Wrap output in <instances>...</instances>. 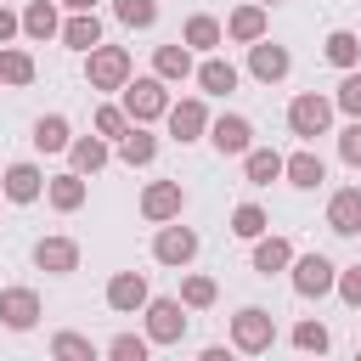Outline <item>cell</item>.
<instances>
[{"mask_svg":"<svg viewBox=\"0 0 361 361\" xmlns=\"http://www.w3.org/2000/svg\"><path fill=\"white\" fill-rule=\"evenodd\" d=\"M118 107L130 113V124H152V118H164V113H169V85H164L158 73L124 79V102H118Z\"/></svg>","mask_w":361,"mask_h":361,"instance_id":"cell-1","label":"cell"},{"mask_svg":"<svg viewBox=\"0 0 361 361\" xmlns=\"http://www.w3.org/2000/svg\"><path fill=\"white\" fill-rule=\"evenodd\" d=\"M276 344V316L265 310V305H243L237 316H231V350H243V355H265Z\"/></svg>","mask_w":361,"mask_h":361,"instance_id":"cell-2","label":"cell"},{"mask_svg":"<svg viewBox=\"0 0 361 361\" xmlns=\"http://www.w3.org/2000/svg\"><path fill=\"white\" fill-rule=\"evenodd\" d=\"M130 79V51L124 45H90L85 51V85L90 90H124Z\"/></svg>","mask_w":361,"mask_h":361,"instance_id":"cell-3","label":"cell"},{"mask_svg":"<svg viewBox=\"0 0 361 361\" xmlns=\"http://www.w3.org/2000/svg\"><path fill=\"white\" fill-rule=\"evenodd\" d=\"M288 130H293L299 141L327 135V130H333V96H316V90L293 96V102H288Z\"/></svg>","mask_w":361,"mask_h":361,"instance_id":"cell-4","label":"cell"},{"mask_svg":"<svg viewBox=\"0 0 361 361\" xmlns=\"http://www.w3.org/2000/svg\"><path fill=\"white\" fill-rule=\"evenodd\" d=\"M141 316H147V338H152V344H180V338H186V305H180V293H175V299H169V293L147 299Z\"/></svg>","mask_w":361,"mask_h":361,"instance_id":"cell-5","label":"cell"},{"mask_svg":"<svg viewBox=\"0 0 361 361\" xmlns=\"http://www.w3.org/2000/svg\"><path fill=\"white\" fill-rule=\"evenodd\" d=\"M293 293L299 299H322V293H333V282H338V265L327 259V254H293Z\"/></svg>","mask_w":361,"mask_h":361,"instance_id":"cell-6","label":"cell"},{"mask_svg":"<svg viewBox=\"0 0 361 361\" xmlns=\"http://www.w3.org/2000/svg\"><path fill=\"white\" fill-rule=\"evenodd\" d=\"M164 124H169V135H175L180 147H192V141L209 135V102H203V96H180V102H169Z\"/></svg>","mask_w":361,"mask_h":361,"instance_id":"cell-7","label":"cell"},{"mask_svg":"<svg viewBox=\"0 0 361 361\" xmlns=\"http://www.w3.org/2000/svg\"><path fill=\"white\" fill-rule=\"evenodd\" d=\"M152 259H158V265H175V271H186V265L197 259V231H192V226H175V220H164V226H158V237H152Z\"/></svg>","mask_w":361,"mask_h":361,"instance_id":"cell-8","label":"cell"},{"mask_svg":"<svg viewBox=\"0 0 361 361\" xmlns=\"http://www.w3.org/2000/svg\"><path fill=\"white\" fill-rule=\"evenodd\" d=\"M209 141H214L220 158H243L254 147V124L243 113H220V118H209Z\"/></svg>","mask_w":361,"mask_h":361,"instance_id":"cell-9","label":"cell"},{"mask_svg":"<svg viewBox=\"0 0 361 361\" xmlns=\"http://www.w3.org/2000/svg\"><path fill=\"white\" fill-rule=\"evenodd\" d=\"M288 68H293L288 45H276V39H254V45H248V73H254L259 85H282Z\"/></svg>","mask_w":361,"mask_h":361,"instance_id":"cell-10","label":"cell"},{"mask_svg":"<svg viewBox=\"0 0 361 361\" xmlns=\"http://www.w3.org/2000/svg\"><path fill=\"white\" fill-rule=\"evenodd\" d=\"M147 299H152V288H147V276H141V271H113V276H107V310L135 316Z\"/></svg>","mask_w":361,"mask_h":361,"instance_id":"cell-11","label":"cell"},{"mask_svg":"<svg viewBox=\"0 0 361 361\" xmlns=\"http://www.w3.org/2000/svg\"><path fill=\"white\" fill-rule=\"evenodd\" d=\"M39 316H45V305H39L34 288H0V322H6L11 333H28Z\"/></svg>","mask_w":361,"mask_h":361,"instance_id":"cell-12","label":"cell"},{"mask_svg":"<svg viewBox=\"0 0 361 361\" xmlns=\"http://www.w3.org/2000/svg\"><path fill=\"white\" fill-rule=\"evenodd\" d=\"M180 209H186V192H180V180H152V186L141 192V214H147L152 226H164V220H180Z\"/></svg>","mask_w":361,"mask_h":361,"instance_id":"cell-13","label":"cell"},{"mask_svg":"<svg viewBox=\"0 0 361 361\" xmlns=\"http://www.w3.org/2000/svg\"><path fill=\"white\" fill-rule=\"evenodd\" d=\"M34 265L45 276H73L79 271V243L73 237H39L34 243Z\"/></svg>","mask_w":361,"mask_h":361,"instance_id":"cell-14","label":"cell"},{"mask_svg":"<svg viewBox=\"0 0 361 361\" xmlns=\"http://www.w3.org/2000/svg\"><path fill=\"white\" fill-rule=\"evenodd\" d=\"M0 192H6L11 203H34V197L45 192V169H39V164H28V158H17V164H6Z\"/></svg>","mask_w":361,"mask_h":361,"instance_id":"cell-15","label":"cell"},{"mask_svg":"<svg viewBox=\"0 0 361 361\" xmlns=\"http://www.w3.org/2000/svg\"><path fill=\"white\" fill-rule=\"evenodd\" d=\"M327 231L361 237V186H338V192L327 197Z\"/></svg>","mask_w":361,"mask_h":361,"instance_id":"cell-16","label":"cell"},{"mask_svg":"<svg viewBox=\"0 0 361 361\" xmlns=\"http://www.w3.org/2000/svg\"><path fill=\"white\" fill-rule=\"evenodd\" d=\"M282 175H288V186H299V192H316L322 180H327V164L316 158V147L305 141L293 158H282Z\"/></svg>","mask_w":361,"mask_h":361,"instance_id":"cell-17","label":"cell"},{"mask_svg":"<svg viewBox=\"0 0 361 361\" xmlns=\"http://www.w3.org/2000/svg\"><path fill=\"white\" fill-rule=\"evenodd\" d=\"M248 265H254L259 276H276V271H288V265H293V243H288V237H265V231H259V237H254Z\"/></svg>","mask_w":361,"mask_h":361,"instance_id":"cell-18","label":"cell"},{"mask_svg":"<svg viewBox=\"0 0 361 361\" xmlns=\"http://www.w3.org/2000/svg\"><path fill=\"white\" fill-rule=\"evenodd\" d=\"M192 68H197V62H192V45H180V39L152 51V73H158L164 85H180V79H192Z\"/></svg>","mask_w":361,"mask_h":361,"instance_id":"cell-19","label":"cell"},{"mask_svg":"<svg viewBox=\"0 0 361 361\" xmlns=\"http://www.w3.org/2000/svg\"><path fill=\"white\" fill-rule=\"evenodd\" d=\"M192 79L203 85V96H231V90H237V68H231L226 56H214V51L192 68Z\"/></svg>","mask_w":361,"mask_h":361,"instance_id":"cell-20","label":"cell"},{"mask_svg":"<svg viewBox=\"0 0 361 361\" xmlns=\"http://www.w3.org/2000/svg\"><path fill=\"white\" fill-rule=\"evenodd\" d=\"M226 39H237V45H254V39H265V6H259V0L237 6V11L226 17Z\"/></svg>","mask_w":361,"mask_h":361,"instance_id":"cell-21","label":"cell"},{"mask_svg":"<svg viewBox=\"0 0 361 361\" xmlns=\"http://www.w3.org/2000/svg\"><path fill=\"white\" fill-rule=\"evenodd\" d=\"M56 39H62L68 51H90V45H102V17H96V11H73V17L56 28Z\"/></svg>","mask_w":361,"mask_h":361,"instance_id":"cell-22","label":"cell"},{"mask_svg":"<svg viewBox=\"0 0 361 361\" xmlns=\"http://www.w3.org/2000/svg\"><path fill=\"white\" fill-rule=\"evenodd\" d=\"M180 45H192V51H220L226 45V28H220V17H209V11H197V17H186V28H180Z\"/></svg>","mask_w":361,"mask_h":361,"instance_id":"cell-23","label":"cell"},{"mask_svg":"<svg viewBox=\"0 0 361 361\" xmlns=\"http://www.w3.org/2000/svg\"><path fill=\"white\" fill-rule=\"evenodd\" d=\"M118 158H124L130 169H147V164L158 158V135H152L147 124H130V130L118 135Z\"/></svg>","mask_w":361,"mask_h":361,"instance_id":"cell-24","label":"cell"},{"mask_svg":"<svg viewBox=\"0 0 361 361\" xmlns=\"http://www.w3.org/2000/svg\"><path fill=\"white\" fill-rule=\"evenodd\" d=\"M68 158H73L79 175H96V169H107L113 147H107V135H73V141H68Z\"/></svg>","mask_w":361,"mask_h":361,"instance_id":"cell-25","label":"cell"},{"mask_svg":"<svg viewBox=\"0 0 361 361\" xmlns=\"http://www.w3.org/2000/svg\"><path fill=\"white\" fill-rule=\"evenodd\" d=\"M45 197H51V209H56V214H73V209H85V175H79V169H68V175H51V180H45Z\"/></svg>","mask_w":361,"mask_h":361,"instance_id":"cell-26","label":"cell"},{"mask_svg":"<svg viewBox=\"0 0 361 361\" xmlns=\"http://www.w3.org/2000/svg\"><path fill=\"white\" fill-rule=\"evenodd\" d=\"M243 175H248V186L282 180V152H276V147H248V152H243Z\"/></svg>","mask_w":361,"mask_h":361,"instance_id":"cell-27","label":"cell"},{"mask_svg":"<svg viewBox=\"0 0 361 361\" xmlns=\"http://www.w3.org/2000/svg\"><path fill=\"white\" fill-rule=\"evenodd\" d=\"M56 28H62L56 0H28V11H23V34H28V39H56Z\"/></svg>","mask_w":361,"mask_h":361,"instance_id":"cell-28","label":"cell"},{"mask_svg":"<svg viewBox=\"0 0 361 361\" xmlns=\"http://www.w3.org/2000/svg\"><path fill=\"white\" fill-rule=\"evenodd\" d=\"M34 152H68V141H73V130H68V118L62 113H45V118H34Z\"/></svg>","mask_w":361,"mask_h":361,"instance_id":"cell-29","label":"cell"},{"mask_svg":"<svg viewBox=\"0 0 361 361\" xmlns=\"http://www.w3.org/2000/svg\"><path fill=\"white\" fill-rule=\"evenodd\" d=\"M322 56H327L333 68H361V34L333 28V34H327V45H322Z\"/></svg>","mask_w":361,"mask_h":361,"instance_id":"cell-30","label":"cell"},{"mask_svg":"<svg viewBox=\"0 0 361 361\" xmlns=\"http://www.w3.org/2000/svg\"><path fill=\"white\" fill-rule=\"evenodd\" d=\"M0 85H34V56L23 45H0Z\"/></svg>","mask_w":361,"mask_h":361,"instance_id":"cell-31","label":"cell"},{"mask_svg":"<svg viewBox=\"0 0 361 361\" xmlns=\"http://www.w3.org/2000/svg\"><path fill=\"white\" fill-rule=\"evenodd\" d=\"M265 226H271V214H265L259 203H237V209H231V237H243V243H254V237H259Z\"/></svg>","mask_w":361,"mask_h":361,"instance_id":"cell-32","label":"cell"},{"mask_svg":"<svg viewBox=\"0 0 361 361\" xmlns=\"http://www.w3.org/2000/svg\"><path fill=\"white\" fill-rule=\"evenodd\" d=\"M113 17L124 28H152L158 23V0H113Z\"/></svg>","mask_w":361,"mask_h":361,"instance_id":"cell-33","label":"cell"},{"mask_svg":"<svg viewBox=\"0 0 361 361\" xmlns=\"http://www.w3.org/2000/svg\"><path fill=\"white\" fill-rule=\"evenodd\" d=\"M333 113L361 118V68H344V79H338V90H333Z\"/></svg>","mask_w":361,"mask_h":361,"instance_id":"cell-34","label":"cell"},{"mask_svg":"<svg viewBox=\"0 0 361 361\" xmlns=\"http://www.w3.org/2000/svg\"><path fill=\"white\" fill-rule=\"evenodd\" d=\"M214 299H220L214 276H186V282H180V305H186V310H209Z\"/></svg>","mask_w":361,"mask_h":361,"instance_id":"cell-35","label":"cell"},{"mask_svg":"<svg viewBox=\"0 0 361 361\" xmlns=\"http://www.w3.org/2000/svg\"><path fill=\"white\" fill-rule=\"evenodd\" d=\"M51 355H56V361H96V344H90L85 333H56V338H51Z\"/></svg>","mask_w":361,"mask_h":361,"instance_id":"cell-36","label":"cell"},{"mask_svg":"<svg viewBox=\"0 0 361 361\" xmlns=\"http://www.w3.org/2000/svg\"><path fill=\"white\" fill-rule=\"evenodd\" d=\"M147 350H152L147 333H118V338H107V355H113V361H147Z\"/></svg>","mask_w":361,"mask_h":361,"instance_id":"cell-37","label":"cell"},{"mask_svg":"<svg viewBox=\"0 0 361 361\" xmlns=\"http://www.w3.org/2000/svg\"><path fill=\"white\" fill-rule=\"evenodd\" d=\"M124 130H130V113H124L118 102H102V107H96V135H107V141H118Z\"/></svg>","mask_w":361,"mask_h":361,"instance_id":"cell-38","label":"cell"},{"mask_svg":"<svg viewBox=\"0 0 361 361\" xmlns=\"http://www.w3.org/2000/svg\"><path fill=\"white\" fill-rule=\"evenodd\" d=\"M327 344H333V333H327L322 322H299V327H293V350H305V355H322Z\"/></svg>","mask_w":361,"mask_h":361,"instance_id":"cell-39","label":"cell"},{"mask_svg":"<svg viewBox=\"0 0 361 361\" xmlns=\"http://www.w3.org/2000/svg\"><path fill=\"white\" fill-rule=\"evenodd\" d=\"M338 158H344L350 169H361V118H350V124L338 130Z\"/></svg>","mask_w":361,"mask_h":361,"instance_id":"cell-40","label":"cell"},{"mask_svg":"<svg viewBox=\"0 0 361 361\" xmlns=\"http://www.w3.org/2000/svg\"><path fill=\"white\" fill-rule=\"evenodd\" d=\"M333 288H338V299H344L350 310H361V265H350V271H338V282H333Z\"/></svg>","mask_w":361,"mask_h":361,"instance_id":"cell-41","label":"cell"},{"mask_svg":"<svg viewBox=\"0 0 361 361\" xmlns=\"http://www.w3.org/2000/svg\"><path fill=\"white\" fill-rule=\"evenodd\" d=\"M17 34H23V17H17L11 6H0V45H11Z\"/></svg>","mask_w":361,"mask_h":361,"instance_id":"cell-42","label":"cell"},{"mask_svg":"<svg viewBox=\"0 0 361 361\" xmlns=\"http://www.w3.org/2000/svg\"><path fill=\"white\" fill-rule=\"evenodd\" d=\"M56 6H68V11H96V0H56Z\"/></svg>","mask_w":361,"mask_h":361,"instance_id":"cell-43","label":"cell"},{"mask_svg":"<svg viewBox=\"0 0 361 361\" xmlns=\"http://www.w3.org/2000/svg\"><path fill=\"white\" fill-rule=\"evenodd\" d=\"M259 6H282V0H259Z\"/></svg>","mask_w":361,"mask_h":361,"instance_id":"cell-44","label":"cell"}]
</instances>
